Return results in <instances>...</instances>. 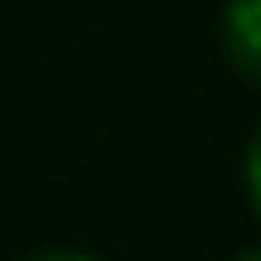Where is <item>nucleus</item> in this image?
Instances as JSON below:
<instances>
[{
	"label": "nucleus",
	"mask_w": 261,
	"mask_h": 261,
	"mask_svg": "<svg viewBox=\"0 0 261 261\" xmlns=\"http://www.w3.org/2000/svg\"><path fill=\"white\" fill-rule=\"evenodd\" d=\"M219 38H224L229 64L251 86H261V0H229L224 21H219Z\"/></svg>",
	"instance_id": "1"
},
{
	"label": "nucleus",
	"mask_w": 261,
	"mask_h": 261,
	"mask_svg": "<svg viewBox=\"0 0 261 261\" xmlns=\"http://www.w3.org/2000/svg\"><path fill=\"white\" fill-rule=\"evenodd\" d=\"M245 197H251V208L261 219V128L251 134V144H245Z\"/></svg>",
	"instance_id": "2"
},
{
	"label": "nucleus",
	"mask_w": 261,
	"mask_h": 261,
	"mask_svg": "<svg viewBox=\"0 0 261 261\" xmlns=\"http://www.w3.org/2000/svg\"><path fill=\"white\" fill-rule=\"evenodd\" d=\"M27 261H96V256H86V251H38Z\"/></svg>",
	"instance_id": "3"
},
{
	"label": "nucleus",
	"mask_w": 261,
	"mask_h": 261,
	"mask_svg": "<svg viewBox=\"0 0 261 261\" xmlns=\"http://www.w3.org/2000/svg\"><path fill=\"white\" fill-rule=\"evenodd\" d=\"M234 261H261V245H251V251H240Z\"/></svg>",
	"instance_id": "4"
}]
</instances>
